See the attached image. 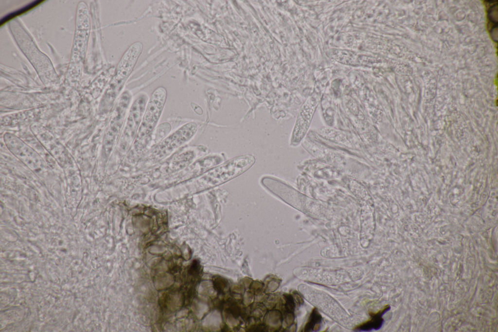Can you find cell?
<instances>
[{
    "mask_svg": "<svg viewBox=\"0 0 498 332\" xmlns=\"http://www.w3.org/2000/svg\"><path fill=\"white\" fill-rule=\"evenodd\" d=\"M142 49V44L140 42H136L130 45L125 52L118 64L114 79L113 84L115 89L121 90L133 71Z\"/></svg>",
    "mask_w": 498,
    "mask_h": 332,
    "instance_id": "obj_4",
    "label": "cell"
},
{
    "mask_svg": "<svg viewBox=\"0 0 498 332\" xmlns=\"http://www.w3.org/2000/svg\"><path fill=\"white\" fill-rule=\"evenodd\" d=\"M147 101V95L142 93L132 104L122 130L121 146L131 144L135 140Z\"/></svg>",
    "mask_w": 498,
    "mask_h": 332,
    "instance_id": "obj_3",
    "label": "cell"
},
{
    "mask_svg": "<svg viewBox=\"0 0 498 332\" xmlns=\"http://www.w3.org/2000/svg\"><path fill=\"white\" fill-rule=\"evenodd\" d=\"M390 309L389 305L385 306L382 309L375 313L370 314L371 318L368 321L357 325L355 328L356 331H370L372 330H379L382 326L384 320L382 316Z\"/></svg>",
    "mask_w": 498,
    "mask_h": 332,
    "instance_id": "obj_6",
    "label": "cell"
},
{
    "mask_svg": "<svg viewBox=\"0 0 498 332\" xmlns=\"http://www.w3.org/2000/svg\"><path fill=\"white\" fill-rule=\"evenodd\" d=\"M226 284V280L222 277H217L213 279L214 288L218 292H223Z\"/></svg>",
    "mask_w": 498,
    "mask_h": 332,
    "instance_id": "obj_8",
    "label": "cell"
},
{
    "mask_svg": "<svg viewBox=\"0 0 498 332\" xmlns=\"http://www.w3.org/2000/svg\"><path fill=\"white\" fill-rule=\"evenodd\" d=\"M166 97L167 92L164 87H158L153 92L142 117L136 143H140L148 139L160 116Z\"/></svg>",
    "mask_w": 498,
    "mask_h": 332,
    "instance_id": "obj_1",
    "label": "cell"
},
{
    "mask_svg": "<svg viewBox=\"0 0 498 332\" xmlns=\"http://www.w3.org/2000/svg\"><path fill=\"white\" fill-rule=\"evenodd\" d=\"M321 315L316 308H314L303 328L304 332L317 331L320 328Z\"/></svg>",
    "mask_w": 498,
    "mask_h": 332,
    "instance_id": "obj_7",
    "label": "cell"
},
{
    "mask_svg": "<svg viewBox=\"0 0 498 332\" xmlns=\"http://www.w3.org/2000/svg\"><path fill=\"white\" fill-rule=\"evenodd\" d=\"M199 269L200 265L199 262L197 260H194L190 268V271L192 272L193 273H196V272L199 271Z\"/></svg>",
    "mask_w": 498,
    "mask_h": 332,
    "instance_id": "obj_9",
    "label": "cell"
},
{
    "mask_svg": "<svg viewBox=\"0 0 498 332\" xmlns=\"http://www.w3.org/2000/svg\"><path fill=\"white\" fill-rule=\"evenodd\" d=\"M131 98L130 92L125 91L118 100L105 138V142L108 145L112 146L114 142L118 139L120 132L123 127Z\"/></svg>",
    "mask_w": 498,
    "mask_h": 332,
    "instance_id": "obj_5",
    "label": "cell"
},
{
    "mask_svg": "<svg viewBox=\"0 0 498 332\" xmlns=\"http://www.w3.org/2000/svg\"><path fill=\"white\" fill-rule=\"evenodd\" d=\"M254 162L255 158L251 155L238 156L213 168L206 176L211 185L216 186L244 172Z\"/></svg>",
    "mask_w": 498,
    "mask_h": 332,
    "instance_id": "obj_2",
    "label": "cell"
}]
</instances>
